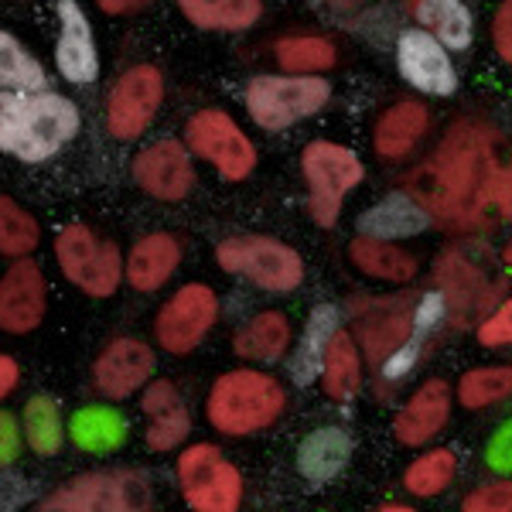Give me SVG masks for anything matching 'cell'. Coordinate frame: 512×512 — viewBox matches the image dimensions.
I'll return each mask as SVG.
<instances>
[{
	"label": "cell",
	"mask_w": 512,
	"mask_h": 512,
	"mask_svg": "<svg viewBox=\"0 0 512 512\" xmlns=\"http://www.w3.org/2000/svg\"><path fill=\"white\" fill-rule=\"evenodd\" d=\"M495 140L499 137L485 120H454L437 151L407 178V192L424 205L431 222L465 233L485 226L499 175Z\"/></svg>",
	"instance_id": "cell-1"
},
{
	"label": "cell",
	"mask_w": 512,
	"mask_h": 512,
	"mask_svg": "<svg viewBox=\"0 0 512 512\" xmlns=\"http://www.w3.org/2000/svg\"><path fill=\"white\" fill-rule=\"evenodd\" d=\"M79 134V110L72 99L41 89L0 96V151L38 164L59 154Z\"/></svg>",
	"instance_id": "cell-2"
},
{
	"label": "cell",
	"mask_w": 512,
	"mask_h": 512,
	"mask_svg": "<svg viewBox=\"0 0 512 512\" xmlns=\"http://www.w3.org/2000/svg\"><path fill=\"white\" fill-rule=\"evenodd\" d=\"M284 403V386L274 376L256 373V369H236V373L216 379L209 403H205V414H209V424L216 431L243 437L274 424Z\"/></svg>",
	"instance_id": "cell-3"
},
{
	"label": "cell",
	"mask_w": 512,
	"mask_h": 512,
	"mask_svg": "<svg viewBox=\"0 0 512 512\" xmlns=\"http://www.w3.org/2000/svg\"><path fill=\"white\" fill-rule=\"evenodd\" d=\"M216 260L222 270L253 280L256 287L274 294H287L294 287H301L304 280V263L301 253L291 250L287 243L270 236H233L226 243H219Z\"/></svg>",
	"instance_id": "cell-4"
},
{
	"label": "cell",
	"mask_w": 512,
	"mask_h": 512,
	"mask_svg": "<svg viewBox=\"0 0 512 512\" xmlns=\"http://www.w3.org/2000/svg\"><path fill=\"white\" fill-rule=\"evenodd\" d=\"M332 89L315 76H256L246 86V110L263 130H287L318 113Z\"/></svg>",
	"instance_id": "cell-5"
},
{
	"label": "cell",
	"mask_w": 512,
	"mask_h": 512,
	"mask_svg": "<svg viewBox=\"0 0 512 512\" xmlns=\"http://www.w3.org/2000/svg\"><path fill=\"white\" fill-rule=\"evenodd\" d=\"M301 168L311 188V219L321 229H332L338 222V212H342L345 195L359 185L366 168L355 158V151L342 144H328V140H315V144L304 147Z\"/></svg>",
	"instance_id": "cell-6"
},
{
	"label": "cell",
	"mask_w": 512,
	"mask_h": 512,
	"mask_svg": "<svg viewBox=\"0 0 512 512\" xmlns=\"http://www.w3.org/2000/svg\"><path fill=\"white\" fill-rule=\"evenodd\" d=\"M178 482L185 502L198 512H236L243 502V475L216 444H192L178 458Z\"/></svg>",
	"instance_id": "cell-7"
},
{
	"label": "cell",
	"mask_w": 512,
	"mask_h": 512,
	"mask_svg": "<svg viewBox=\"0 0 512 512\" xmlns=\"http://www.w3.org/2000/svg\"><path fill=\"white\" fill-rule=\"evenodd\" d=\"M151 506V485L137 472H96L52 492L41 509L52 512H134Z\"/></svg>",
	"instance_id": "cell-8"
},
{
	"label": "cell",
	"mask_w": 512,
	"mask_h": 512,
	"mask_svg": "<svg viewBox=\"0 0 512 512\" xmlns=\"http://www.w3.org/2000/svg\"><path fill=\"white\" fill-rule=\"evenodd\" d=\"M55 253H59L62 274L89 297H110L120 287L123 267H120L117 246L96 239L89 226L62 229Z\"/></svg>",
	"instance_id": "cell-9"
},
{
	"label": "cell",
	"mask_w": 512,
	"mask_h": 512,
	"mask_svg": "<svg viewBox=\"0 0 512 512\" xmlns=\"http://www.w3.org/2000/svg\"><path fill=\"white\" fill-rule=\"evenodd\" d=\"M434 280L454 328H465L475 315H482L502 291L499 280L492 284V277L482 274V267L465 250H444L441 260L434 263Z\"/></svg>",
	"instance_id": "cell-10"
},
{
	"label": "cell",
	"mask_w": 512,
	"mask_h": 512,
	"mask_svg": "<svg viewBox=\"0 0 512 512\" xmlns=\"http://www.w3.org/2000/svg\"><path fill=\"white\" fill-rule=\"evenodd\" d=\"M185 140L198 158L216 164L219 175L229 181H243L256 164V151H253L250 137H246L233 123V117L222 110H202L198 117H192V123H188V130H185Z\"/></svg>",
	"instance_id": "cell-11"
},
{
	"label": "cell",
	"mask_w": 512,
	"mask_h": 512,
	"mask_svg": "<svg viewBox=\"0 0 512 512\" xmlns=\"http://www.w3.org/2000/svg\"><path fill=\"white\" fill-rule=\"evenodd\" d=\"M164 99V79L154 65L123 72L106 103V127L117 140H137L154 123Z\"/></svg>",
	"instance_id": "cell-12"
},
{
	"label": "cell",
	"mask_w": 512,
	"mask_h": 512,
	"mask_svg": "<svg viewBox=\"0 0 512 512\" xmlns=\"http://www.w3.org/2000/svg\"><path fill=\"white\" fill-rule=\"evenodd\" d=\"M219 318V297L205 284H188L171 297L154 321V335L168 352H192L205 335L212 332Z\"/></svg>",
	"instance_id": "cell-13"
},
{
	"label": "cell",
	"mask_w": 512,
	"mask_h": 512,
	"mask_svg": "<svg viewBox=\"0 0 512 512\" xmlns=\"http://www.w3.org/2000/svg\"><path fill=\"white\" fill-rule=\"evenodd\" d=\"M414 304L407 297H369V301L352 304V318H355V335L362 338V349L369 359L386 362L390 355L407 345V338L414 335Z\"/></svg>",
	"instance_id": "cell-14"
},
{
	"label": "cell",
	"mask_w": 512,
	"mask_h": 512,
	"mask_svg": "<svg viewBox=\"0 0 512 512\" xmlns=\"http://www.w3.org/2000/svg\"><path fill=\"white\" fill-rule=\"evenodd\" d=\"M396 65L400 76L420 93L451 96L458 89V72L431 31H403L396 41Z\"/></svg>",
	"instance_id": "cell-15"
},
{
	"label": "cell",
	"mask_w": 512,
	"mask_h": 512,
	"mask_svg": "<svg viewBox=\"0 0 512 512\" xmlns=\"http://www.w3.org/2000/svg\"><path fill=\"white\" fill-rule=\"evenodd\" d=\"M134 178L151 198L161 202H181L192 192V158H188V147L178 140H158L147 151L137 154L134 161Z\"/></svg>",
	"instance_id": "cell-16"
},
{
	"label": "cell",
	"mask_w": 512,
	"mask_h": 512,
	"mask_svg": "<svg viewBox=\"0 0 512 512\" xmlns=\"http://www.w3.org/2000/svg\"><path fill=\"white\" fill-rule=\"evenodd\" d=\"M45 318V277L38 263L21 260L0 280V332L28 335Z\"/></svg>",
	"instance_id": "cell-17"
},
{
	"label": "cell",
	"mask_w": 512,
	"mask_h": 512,
	"mask_svg": "<svg viewBox=\"0 0 512 512\" xmlns=\"http://www.w3.org/2000/svg\"><path fill=\"white\" fill-rule=\"evenodd\" d=\"M154 373V352L137 338H117L99 352L93 379L96 390L106 393L110 400H123V396L137 393L140 386Z\"/></svg>",
	"instance_id": "cell-18"
},
{
	"label": "cell",
	"mask_w": 512,
	"mask_h": 512,
	"mask_svg": "<svg viewBox=\"0 0 512 512\" xmlns=\"http://www.w3.org/2000/svg\"><path fill=\"white\" fill-rule=\"evenodd\" d=\"M55 62L69 82H93L99 76L96 41L89 18L82 14L76 0H59V45H55Z\"/></svg>",
	"instance_id": "cell-19"
},
{
	"label": "cell",
	"mask_w": 512,
	"mask_h": 512,
	"mask_svg": "<svg viewBox=\"0 0 512 512\" xmlns=\"http://www.w3.org/2000/svg\"><path fill=\"white\" fill-rule=\"evenodd\" d=\"M451 414V390L444 379H427L420 390L410 396L407 407L396 414L393 431L400 437V444H427L431 437L448 424Z\"/></svg>",
	"instance_id": "cell-20"
},
{
	"label": "cell",
	"mask_w": 512,
	"mask_h": 512,
	"mask_svg": "<svg viewBox=\"0 0 512 512\" xmlns=\"http://www.w3.org/2000/svg\"><path fill=\"white\" fill-rule=\"evenodd\" d=\"M144 414L151 417L147 424V448L151 451H171L192 431V414H188L185 400L171 383H151L144 393Z\"/></svg>",
	"instance_id": "cell-21"
},
{
	"label": "cell",
	"mask_w": 512,
	"mask_h": 512,
	"mask_svg": "<svg viewBox=\"0 0 512 512\" xmlns=\"http://www.w3.org/2000/svg\"><path fill=\"white\" fill-rule=\"evenodd\" d=\"M427 226H431V216H427V209L410 192L386 195L383 202H376L373 209H366L359 216V233L376 239L417 236Z\"/></svg>",
	"instance_id": "cell-22"
},
{
	"label": "cell",
	"mask_w": 512,
	"mask_h": 512,
	"mask_svg": "<svg viewBox=\"0 0 512 512\" xmlns=\"http://www.w3.org/2000/svg\"><path fill=\"white\" fill-rule=\"evenodd\" d=\"M427 127H431L427 106L403 99V103L390 106L376 123V154L386 161L407 158V154L420 144V137L427 134Z\"/></svg>",
	"instance_id": "cell-23"
},
{
	"label": "cell",
	"mask_w": 512,
	"mask_h": 512,
	"mask_svg": "<svg viewBox=\"0 0 512 512\" xmlns=\"http://www.w3.org/2000/svg\"><path fill=\"white\" fill-rule=\"evenodd\" d=\"M181 260V246L175 236L168 233H154V236H144L140 243L130 250V260H127V280L134 291H158V287L175 274Z\"/></svg>",
	"instance_id": "cell-24"
},
{
	"label": "cell",
	"mask_w": 512,
	"mask_h": 512,
	"mask_svg": "<svg viewBox=\"0 0 512 512\" xmlns=\"http://www.w3.org/2000/svg\"><path fill=\"white\" fill-rule=\"evenodd\" d=\"M352 458V437L342 427H321L308 434L297 451V468L308 482H332L335 475L345 472Z\"/></svg>",
	"instance_id": "cell-25"
},
{
	"label": "cell",
	"mask_w": 512,
	"mask_h": 512,
	"mask_svg": "<svg viewBox=\"0 0 512 512\" xmlns=\"http://www.w3.org/2000/svg\"><path fill=\"white\" fill-rule=\"evenodd\" d=\"M335 332H338V311L332 304H318V308L311 311L308 325H304L301 345H297L294 362H291V379L297 386H308L321 376V362H325L328 342H332Z\"/></svg>",
	"instance_id": "cell-26"
},
{
	"label": "cell",
	"mask_w": 512,
	"mask_h": 512,
	"mask_svg": "<svg viewBox=\"0 0 512 512\" xmlns=\"http://www.w3.org/2000/svg\"><path fill=\"white\" fill-rule=\"evenodd\" d=\"M352 263L362 274L376 277V280H390V284H410L417 277V260L400 246H390L386 239L376 236H359L349 246Z\"/></svg>",
	"instance_id": "cell-27"
},
{
	"label": "cell",
	"mask_w": 512,
	"mask_h": 512,
	"mask_svg": "<svg viewBox=\"0 0 512 512\" xmlns=\"http://www.w3.org/2000/svg\"><path fill=\"white\" fill-rule=\"evenodd\" d=\"M287 345H291V321L280 315V311H263L250 325L239 328L233 349L236 355H243V359L274 362L287 352Z\"/></svg>",
	"instance_id": "cell-28"
},
{
	"label": "cell",
	"mask_w": 512,
	"mask_h": 512,
	"mask_svg": "<svg viewBox=\"0 0 512 512\" xmlns=\"http://www.w3.org/2000/svg\"><path fill=\"white\" fill-rule=\"evenodd\" d=\"M181 14L205 31H246L260 21V0H178Z\"/></svg>",
	"instance_id": "cell-29"
},
{
	"label": "cell",
	"mask_w": 512,
	"mask_h": 512,
	"mask_svg": "<svg viewBox=\"0 0 512 512\" xmlns=\"http://www.w3.org/2000/svg\"><path fill=\"white\" fill-rule=\"evenodd\" d=\"M362 383V359L355 342L345 332H335L321 362V386L332 400H352Z\"/></svg>",
	"instance_id": "cell-30"
},
{
	"label": "cell",
	"mask_w": 512,
	"mask_h": 512,
	"mask_svg": "<svg viewBox=\"0 0 512 512\" xmlns=\"http://www.w3.org/2000/svg\"><path fill=\"white\" fill-rule=\"evenodd\" d=\"M72 441L79 444L82 451H117L123 441H127V420H123L117 410H106V407H86L72 417L69 424Z\"/></svg>",
	"instance_id": "cell-31"
},
{
	"label": "cell",
	"mask_w": 512,
	"mask_h": 512,
	"mask_svg": "<svg viewBox=\"0 0 512 512\" xmlns=\"http://www.w3.org/2000/svg\"><path fill=\"white\" fill-rule=\"evenodd\" d=\"M414 14L444 48H468L472 41V14L461 0H417Z\"/></svg>",
	"instance_id": "cell-32"
},
{
	"label": "cell",
	"mask_w": 512,
	"mask_h": 512,
	"mask_svg": "<svg viewBox=\"0 0 512 512\" xmlns=\"http://www.w3.org/2000/svg\"><path fill=\"white\" fill-rule=\"evenodd\" d=\"M277 62L284 65L294 76H308L318 69H332L335 65V45L328 38L318 35H294V38H280L274 45Z\"/></svg>",
	"instance_id": "cell-33"
},
{
	"label": "cell",
	"mask_w": 512,
	"mask_h": 512,
	"mask_svg": "<svg viewBox=\"0 0 512 512\" xmlns=\"http://www.w3.org/2000/svg\"><path fill=\"white\" fill-rule=\"evenodd\" d=\"M512 396V366H482L461 376L458 400L468 410H482Z\"/></svg>",
	"instance_id": "cell-34"
},
{
	"label": "cell",
	"mask_w": 512,
	"mask_h": 512,
	"mask_svg": "<svg viewBox=\"0 0 512 512\" xmlns=\"http://www.w3.org/2000/svg\"><path fill=\"white\" fill-rule=\"evenodd\" d=\"M454 472H458V458H454L448 448H437V451L420 454L414 465L407 468L403 485L414 495H420V499H431V495H441L448 489Z\"/></svg>",
	"instance_id": "cell-35"
},
{
	"label": "cell",
	"mask_w": 512,
	"mask_h": 512,
	"mask_svg": "<svg viewBox=\"0 0 512 512\" xmlns=\"http://www.w3.org/2000/svg\"><path fill=\"white\" fill-rule=\"evenodd\" d=\"M45 89V69L31 59L14 35L0 31V89Z\"/></svg>",
	"instance_id": "cell-36"
},
{
	"label": "cell",
	"mask_w": 512,
	"mask_h": 512,
	"mask_svg": "<svg viewBox=\"0 0 512 512\" xmlns=\"http://www.w3.org/2000/svg\"><path fill=\"white\" fill-rule=\"evenodd\" d=\"M38 222L21 209L14 198L0 195V253L28 256L38 246Z\"/></svg>",
	"instance_id": "cell-37"
},
{
	"label": "cell",
	"mask_w": 512,
	"mask_h": 512,
	"mask_svg": "<svg viewBox=\"0 0 512 512\" xmlns=\"http://www.w3.org/2000/svg\"><path fill=\"white\" fill-rule=\"evenodd\" d=\"M24 431H28L31 451H38V454L59 451L62 448V417H59L55 400H48V396L28 400V407H24Z\"/></svg>",
	"instance_id": "cell-38"
},
{
	"label": "cell",
	"mask_w": 512,
	"mask_h": 512,
	"mask_svg": "<svg viewBox=\"0 0 512 512\" xmlns=\"http://www.w3.org/2000/svg\"><path fill=\"white\" fill-rule=\"evenodd\" d=\"M478 345H485V349H506V345H512V297L502 301L495 308V315H489L478 325Z\"/></svg>",
	"instance_id": "cell-39"
},
{
	"label": "cell",
	"mask_w": 512,
	"mask_h": 512,
	"mask_svg": "<svg viewBox=\"0 0 512 512\" xmlns=\"http://www.w3.org/2000/svg\"><path fill=\"white\" fill-rule=\"evenodd\" d=\"M465 512H512V482H492L482 485L461 502Z\"/></svg>",
	"instance_id": "cell-40"
},
{
	"label": "cell",
	"mask_w": 512,
	"mask_h": 512,
	"mask_svg": "<svg viewBox=\"0 0 512 512\" xmlns=\"http://www.w3.org/2000/svg\"><path fill=\"white\" fill-rule=\"evenodd\" d=\"M492 41H495V52H499V59L506 65H512V0H502V7L495 11Z\"/></svg>",
	"instance_id": "cell-41"
},
{
	"label": "cell",
	"mask_w": 512,
	"mask_h": 512,
	"mask_svg": "<svg viewBox=\"0 0 512 512\" xmlns=\"http://www.w3.org/2000/svg\"><path fill=\"white\" fill-rule=\"evenodd\" d=\"M489 465L495 472H512V424L502 427L489 444Z\"/></svg>",
	"instance_id": "cell-42"
},
{
	"label": "cell",
	"mask_w": 512,
	"mask_h": 512,
	"mask_svg": "<svg viewBox=\"0 0 512 512\" xmlns=\"http://www.w3.org/2000/svg\"><path fill=\"white\" fill-rule=\"evenodd\" d=\"M18 454H21L18 424H14L11 414H0V465H11Z\"/></svg>",
	"instance_id": "cell-43"
},
{
	"label": "cell",
	"mask_w": 512,
	"mask_h": 512,
	"mask_svg": "<svg viewBox=\"0 0 512 512\" xmlns=\"http://www.w3.org/2000/svg\"><path fill=\"white\" fill-rule=\"evenodd\" d=\"M495 205H499V212L512 222V161L506 164V168L495 175Z\"/></svg>",
	"instance_id": "cell-44"
},
{
	"label": "cell",
	"mask_w": 512,
	"mask_h": 512,
	"mask_svg": "<svg viewBox=\"0 0 512 512\" xmlns=\"http://www.w3.org/2000/svg\"><path fill=\"white\" fill-rule=\"evenodd\" d=\"M18 386V362L11 355H0V400Z\"/></svg>",
	"instance_id": "cell-45"
},
{
	"label": "cell",
	"mask_w": 512,
	"mask_h": 512,
	"mask_svg": "<svg viewBox=\"0 0 512 512\" xmlns=\"http://www.w3.org/2000/svg\"><path fill=\"white\" fill-rule=\"evenodd\" d=\"M106 14H134V11H144L151 7V0H96Z\"/></svg>",
	"instance_id": "cell-46"
},
{
	"label": "cell",
	"mask_w": 512,
	"mask_h": 512,
	"mask_svg": "<svg viewBox=\"0 0 512 512\" xmlns=\"http://www.w3.org/2000/svg\"><path fill=\"white\" fill-rule=\"evenodd\" d=\"M328 4H332L335 11H352V7L362 4V0H328Z\"/></svg>",
	"instance_id": "cell-47"
},
{
	"label": "cell",
	"mask_w": 512,
	"mask_h": 512,
	"mask_svg": "<svg viewBox=\"0 0 512 512\" xmlns=\"http://www.w3.org/2000/svg\"><path fill=\"white\" fill-rule=\"evenodd\" d=\"M502 260H506L509 267H512V239H509V243H506V250H502Z\"/></svg>",
	"instance_id": "cell-48"
},
{
	"label": "cell",
	"mask_w": 512,
	"mask_h": 512,
	"mask_svg": "<svg viewBox=\"0 0 512 512\" xmlns=\"http://www.w3.org/2000/svg\"><path fill=\"white\" fill-rule=\"evenodd\" d=\"M417 4V0H407V7H414Z\"/></svg>",
	"instance_id": "cell-49"
}]
</instances>
